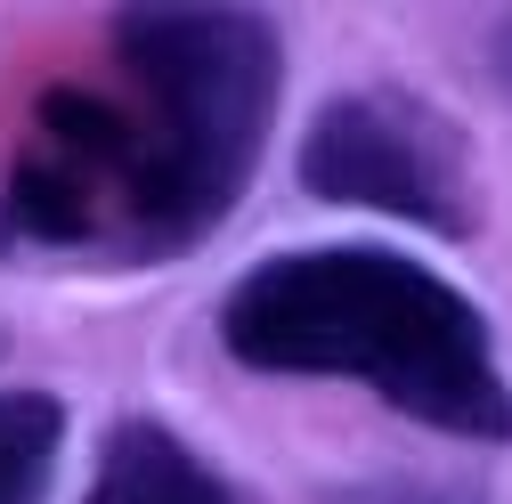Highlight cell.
Segmentation results:
<instances>
[{"label":"cell","instance_id":"obj_2","mask_svg":"<svg viewBox=\"0 0 512 504\" xmlns=\"http://www.w3.org/2000/svg\"><path fill=\"white\" fill-rule=\"evenodd\" d=\"M220 350L252 374L358 383L447 439H512V383L464 285L382 244L269 252L220 293Z\"/></svg>","mask_w":512,"mask_h":504},{"label":"cell","instance_id":"obj_3","mask_svg":"<svg viewBox=\"0 0 512 504\" xmlns=\"http://www.w3.org/2000/svg\"><path fill=\"white\" fill-rule=\"evenodd\" d=\"M301 187L317 204L407 220L431 236H472L480 228V179H472V139L456 114L399 82H366L317 106L301 139Z\"/></svg>","mask_w":512,"mask_h":504},{"label":"cell","instance_id":"obj_1","mask_svg":"<svg viewBox=\"0 0 512 504\" xmlns=\"http://www.w3.org/2000/svg\"><path fill=\"white\" fill-rule=\"evenodd\" d=\"M285 106V41L252 9H122L98 82H49L0 179V252L147 277L220 236Z\"/></svg>","mask_w":512,"mask_h":504},{"label":"cell","instance_id":"obj_4","mask_svg":"<svg viewBox=\"0 0 512 504\" xmlns=\"http://www.w3.org/2000/svg\"><path fill=\"white\" fill-rule=\"evenodd\" d=\"M82 504H261L244 496L220 464H204L179 431L131 415L98 439V464H90V488Z\"/></svg>","mask_w":512,"mask_h":504},{"label":"cell","instance_id":"obj_6","mask_svg":"<svg viewBox=\"0 0 512 504\" xmlns=\"http://www.w3.org/2000/svg\"><path fill=\"white\" fill-rule=\"evenodd\" d=\"M334 504H472L464 488H342Z\"/></svg>","mask_w":512,"mask_h":504},{"label":"cell","instance_id":"obj_7","mask_svg":"<svg viewBox=\"0 0 512 504\" xmlns=\"http://www.w3.org/2000/svg\"><path fill=\"white\" fill-rule=\"evenodd\" d=\"M480 49H488V82H496V90L512 98V9H504V17L488 25V41H480Z\"/></svg>","mask_w":512,"mask_h":504},{"label":"cell","instance_id":"obj_5","mask_svg":"<svg viewBox=\"0 0 512 504\" xmlns=\"http://www.w3.org/2000/svg\"><path fill=\"white\" fill-rule=\"evenodd\" d=\"M66 407L49 391H0V504H49Z\"/></svg>","mask_w":512,"mask_h":504}]
</instances>
